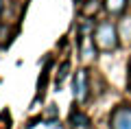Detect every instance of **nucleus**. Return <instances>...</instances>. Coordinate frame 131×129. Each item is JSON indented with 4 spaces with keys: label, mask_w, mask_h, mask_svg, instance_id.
Here are the masks:
<instances>
[{
    "label": "nucleus",
    "mask_w": 131,
    "mask_h": 129,
    "mask_svg": "<svg viewBox=\"0 0 131 129\" xmlns=\"http://www.w3.org/2000/svg\"><path fill=\"white\" fill-rule=\"evenodd\" d=\"M72 94L79 103H85L90 96V79L85 70H77L74 74V81H72Z\"/></svg>",
    "instance_id": "obj_2"
},
{
    "label": "nucleus",
    "mask_w": 131,
    "mask_h": 129,
    "mask_svg": "<svg viewBox=\"0 0 131 129\" xmlns=\"http://www.w3.org/2000/svg\"><path fill=\"white\" fill-rule=\"evenodd\" d=\"M92 39H94V44H96V48H98V51H103V53L118 51V46H120L118 26L112 24V22H107V20H103V22H98L96 26H94Z\"/></svg>",
    "instance_id": "obj_1"
},
{
    "label": "nucleus",
    "mask_w": 131,
    "mask_h": 129,
    "mask_svg": "<svg viewBox=\"0 0 131 129\" xmlns=\"http://www.w3.org/2000/svg\"><path fill=\"white\" fill-rule=\"evenodd\" d=\"M68 68H70V64H68V61H63V64H61V68H59V72H57V85H61V81L66 79Z\"/></svg>",
    "instance_id": "obj_8"
},
{
    "label": "nucleus",
    "mask_w": 131,
    "mask_h": 129,
    "mask_svg": "<svg viewBox=\"0 0 131 129\" xmlns=\"http://www.w3.org/2000/svg\"><path fill=\"white\" fill-rule=\"evenodd\" d=\"M129 0H105V11L109 15H125Z\"/></svg>",
    "instance_id": "obj_5"
},
{
    "label": "nucleus",
    "mask_w": 131,
    "mask_h": 129,
    "mask_svg": "<svg viewBox=\"0 0 131 129\" xmlns=\"http://www.w3.org/2000/svg\"><path fill=\"white\" fill-rule=\"evenodd\" d=\"M70 123L74 125V127H85L90 120H88V116H85L83 112H72L70 114Z\"/></svg>",
    "instance_id": "obj_7"
},
{
    "label": "nucleus",
    "mask_w": 131,
    "mask_h": 129,
    "mask_svg": "<svg viewBox=\"0 0 131 129\" xmlns=\"http://www.w3.org/2000/svg\"><path fill=\"white\" fill-rule=\"evenodd\" d=\"M129 5H131V0H129Z\"/></svg>",
    "instance_id": "obj_10"
},
{
    "label": "nucleus",
    "mask_w": 131,
    "mask_h": 129,
    "mask_svg": "<svg viewBox=\"0 0 131 129\" xmlns=\"http://www.w3.org/2000/svg\"><path fill=\"white\" fill-rule=\"evenodd\" d=\"M118 26V37H120L122 46H131V13L129 15H120V22Z\"/></svg>",
    "instance_id": "obj_4"
},
{
    "label": "nucleus",
    "mask_w": 131,
    "mask_h": 129,
    "mask_svg": "<svg viewBox=\"0 0 131 129\" xmlns=\"http://www.w3.org/2000/svg\"><path fill=\"white\" fill-rule=\"evenodd\" d=\"M109 129H131V105H118L112 112Z\"/></svg>",
    "instance_id": "obj_3"
},
{
    "label": "nucleus",
    "mask_w": 131,
    "mask_h": 129,
    "mask_svg": "<svg viewBox=\"0 0 131 129\" xmlns=\"http://www.w3.org/2000/svg\"><path fill=\"white\" fill-rule=\"evenodd\" d=\"M98 9H101V2H98V0H88V2H85V7H83V15H85V20H90Z\"/></svg>",
    "instance_id": "obj_6"
},
{
    "label": "nucleus",
    "mask_w": 131,
    "mask_h": 129,
    "mask_svg": "<svg viewBox=\"0 0 131 129\" xmlns=\"http://www.w3.org/2000/svg\"><path fill=\"white\" fill-rule=\"evenodd\" d=\"M0 13H2V0H0Z\"/></svg>",
    "instance_id": "obj_9"
}]
</instances>
